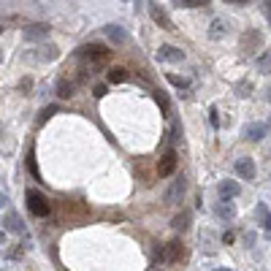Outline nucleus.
Wrapping results in <instances>:
<instances>
[{"label": "nucleus", "mask_w": 271, "mask_h": 271, "mask_svg": "<svg viewBox=\"0 0 271 271\" xmlns=\"http://www.w3.org/2000/svg\"><path fill=\"white\" fill-rule=\"evenodd\" d=\"M76 57H79V60H90V65H92V63H103V60L108 57V49H106V46H101V44H84V46L76 49Z\"/></svg>", "instance_id": "1"}, {"label": "nucleus", "mask_w": 271, "mask_h": 271, "mask_svg": "<svg viewBox=\"0 0 271 271\" xmlns=\"http://www.w3.org/2000/svg\"><path fill=\"white\" fill-rule=\"evenodd\" d=\"M27 209L36 217H49V201H46L38 190H27Z\"/></svg>", "instance_id": "2"}, {"label": "nucleus", "mask_w": 271, "mask_h": 271, "mask_svg": "<svg viewBox=\"0 0 271 271\" xmlns=\"http://www.w3.org/2000/svg\"><path fill=\"white\" fill-rule=\"evenodd\" d=\"M33 60H38V63H52V60H57L60 57V49H57L54 44H41L38 49L30 52Z\"/></svg>", "instance_id": "3"}, {"label": "nucleus", "mask_w": 271, "mask_h": 271, "mask_svg": "<svg viewBox=\"0 0 271 271\" xmlns=\"http://www.w3.org/2000/svg\"><path fill=\"white\" fill-rule=\"evenodd\" d=\"M179 255H182V244H179V241H168L158 253V263H177Z\"/></svg>", "instance_id": "4"}, {"label": "nucleus", "mask_w": 271, "mask_h": 271, "mask_svg": "<svg viewBox=\"0 0 271 271\" xmlns=\"http://www.w3.org/2000/svg\"><path fill=\"white\" fill-rule=\"evenodd\" d=\"M236 174H239L241 179H247V182H253L255 177H258V168H255V160L253 158H241V160H236Z\"/></svg>", "instance_id": "5"}, {"label": "nucleus", "mask_w": 271, "mask_h": 271, "mask_svg": "<svg viewBox=\"0 0 271 271\" xmlns=\"http://www.w3.org/2000/svg\"><path fill=\"white\" fill-rule=\"evenodd\" d=\"M49 33H52V27L46 25V22H36V25H27L22 36H25L27 41H44Z\"/></svg>", "instance_id": "6"}, {"label": "nucleus", "mask_w": 271, "mask_h": 271, "mask_svg": "<svg viewBox=\"0 0 271 271\" xmlns=\"http://www.w3.org/2000/svg\"><path fill=\"white\" fill-rule=\"evenodd\" d=\"M217 193H220V201H234V198L241 193V187H239V182H234V179H222V182L217 184Z\"/></svg>", "instance_id": "7"}, {"label": "nucleus", "mask_w": 271, "mask_h": 271, "mask_svg": "<svg viewBox=\"0 0 271 271\" xmlns=\"http://www.w3.org/2000/svg\"><path fill=\"white\" fill-rule=\"evenodd\" d=\"M174 168H177V152L168 149L163 158L158 160V177H171V174H174Z\"/></svg>", "instance_id": "8"}, {"label": "nucleus", "mask_w": 271, "mask_h": 271, "mask_svg": "<svg viewBox=\"0 0 271 271\" xmlns=\"http://www.w3.org/2000/svg\"><path fill=\"white\" fill-rule=\"evenodd\" d=\"M158 60H163V63H182V60H184V52L179 49V46L165 44V46H160V49H158Z\"/></svg>", "instance_id": "9"}, {"label": "nucleus", "mask_w": 271, "mask_h": 271, "mask_svg": "<svg viewBox=\"0 0 271 271\" xmlns=\"http://www.w3.org/2000/svg\"><path fill=\"white\" fill-rule=\"evenodd\" d=\"M266 133H269V125H266V122H253V125L244 127V139L247 141H260Z\"/></svg>", "instance_id": "10"}, {"label": "nucleus", "mask_w": 271, "mask_h": 271, "mask_svg": "<svg viewBox=\"0 0 271 271\" xmlns=\"http://www.w3.org/2000/svg\"><path fill=\"white\" fill-rule=\"evenodd\" d=\"M184 187H187V182H184L182 177L179 179H174V184H171V190L165 193V203H177L179 198L184 196Z\"/></svg>", "instance_id": "11"}, {"label": "nucleus", "mask_w": 271, "mask_h": 271, "mask_svg": "<svg viewBox=\"0 0 271 271\" xmlns=\"http://www.w3.org/2000/svg\"><path fill=\"white\" fill-rule=\"evenodd\" d=\"M215 212H217V217H220L222 222H231V220L236 217V206H234V201H220Z\"/></svg>", "instance_id": "12"}, {"label": "nucleus", "mask_w": 271, "mask_h": 271, "mask_svg": "<svg viewBox=\"0 0 271 271\" xmlns=\"http://www.w3.org/2000/svg\"><path fill=\"white\" fill-rule=\"evenodd\" d=\"M54 92L60 95V98H71V95L76 92V82H71V79H65V76H60L54 84Z\"/></svg>", "instance_id": "13"}, {"label": "nucleus", "mask_w": 271, "mask_h": 271, "mask_svg": "<svg viewBox=\"0 0 271 271\" xmlns=\"http://www.w3.org/2000/svg\"><path fill=\"white\" fill-rule=\"evenodd\" d=\"M103 33H106V38H108V41H114V44H125V41H127V33L122 30L120 25H108V27H103Z\"/></svg>", "instance_id": "14"}, {"label": "nucleus", "mask_w": 271, "mask_h": 271, "mask_svg": "<svg viewBox=\"0 0 271 271\" xmlns=\"http://www.w3.org/2000/svg\"><path fill=\"white\" fill-rule=\"evenodd\" d=\"M149 14H152V19L158 22L160 27H165V30H171V22H168V17H165V11L158 6V3H149Z\"/></svg>", "instance_id": "15"}, {"label": "nucleus", "mask_w": 271, "mask_h": 271, "mask_svg": "<svg viewBox=\"0 0 271 271\" xmlns=\"http://www.w3.org/2000/svg\"><path fill=\"white\" fill-rule=\"evenodd\" d=\"M3 222H6V228L11 231V234L25 236V225H22V217H19V215H14V212H11V215H6V220H3Z\"/></svg>", "instance_id": "16"}, {"label": "nucleus", "mask_w": 271, "mask_h": 271, "mask_svg": "<svg viewBox=\"0 0 271 271\" xmlns=\"http://www.w3.org/2000/svg\"><path fill=\"white\" fill-rule=\"evenodd\" d=\"M108 84H122V82H127V71L125 68H120V65H114V68H108Z\"/></svg>", "instance_id": "17"}, {"label": "nucleus", "mask_w": 271, "mask_h": 271, "mask_svg": "<svg viewBox=\"0 0 271 271\" xmlns=\"http://www.w3.org/2000/svg\"><path fill=\"white\" fill-rule=\"evenodd\" d=\"M225 36V22L222 19H212V27H209V38L212 41H217V38Z\"/></svg>", "instance_id": "18"}, {"label": "nucleus", "mask_w": 271, "mask_h": 271, "mask_svg": "<svg viewBox=\"0 0 271 271\" xmlns=\"http://www.w3.org/2000/svg\"><path fill=\"white\" fill-rule=\"evenodd\" d=\"M187 225H190V215H187V212H182V215H177L174 220H171V228H174V231H184Z\"/></svg>", "instance_id": "19"}, {"label": "nucleus", "mask_w": 271, "mask_h": 271, "mask_svg": "<svg viewBox=\"0 0 271 271\" xmlns=\"http://www.w3.org/2000/svg\"><path fill=\"white\" fill-rule=\"evenodd\" d=\"M174 6H179V8H203V6H209V0H177Z\"/></svg>", "instance_id": "20"}, {"label": "nucleus", "mask_w": 271, "mask_h": 271, "mask_svg": "<svg viewBox=\"0 0 271 271\" xmlns=\"http://www.w3.org/2000/svg\"><path fill=\"white\" fill-rule=\"evenodd\" d=\"M258 71L260 73H271V52H266V54L258 57Z\"/></svg>", "instance_id": "21"}, {"label": "nucleus", "mask_w": 271, "mask_h": 271, "mask_svg": "<svg viewBox=\"0 0 271 271\" xmlns=\"http://www.w3.org/2000/svg\"><path fill=\"white\" fill-rule=\"evenodd\" d=\"M168 82L174 84V87H179V90H187L190 87L187 79H182V76H174V73H168Z\"/></svg>", "instance_id": "22"}, {"label": "nucleus", "mask_w": 271, "mask_h": 271, "mask_svg": "<svg viewBox=\"0 0 271 271\" xmlns=\"http://www.w3.org/2000/svg\"><path fill=\"white\" fill-rule=\"evenodd\" d=\"M209 122H212V127H220V111H217V106L209 108Z\"/></svg>", "instance_id": "23"}, {"label": "nucleus", "mask_w": 271, "mask_h": 271, "mask_svg": "<svg viewBox=\"0 0 271 271\" xmlns=\"http://www.w3.org/2000/svg\"><path fill=\"white\" fill-rule=\"evenodd\" d=\"M260 228H263V236H266V239H271V212H269V217L260 222Z\"/></svg>", "instance_id": "24"}, {"label": "nucleus", "mask_w": 271, "mask_h": 271, "mask_svg": "<svg viewBox=\"0 0 271 271\" xmlns=\"http://www.w3.org/2000/svg\"><path fill=\"white\" fill-rule=\"evenodd\" d=\"M155 98H158V103H160V106H163V111H168V101H165V95L160 92V90H158V92H155Z\"/></svg>", "instance_id": "25"}, {"label": "nucleus", "mask_w": 271, "mask_h": 271, "mask_svg": "<svg viewBox=\"0 0 271 271\" xmlns=\"http://www.w3.org/2000/svg\"><path fill=\"white\" fill-rule=\"evenodd\" d=\"M234 239H236L234 231H225V234H222V244H234Z\"/></svg>", "instance_id": "26"}, {"label": "nucleus", "mask_w": 271, "mask_h": 271, "mask_svg": "<svg viewBox=\"0 0 271 271\" xmlns=\"http://www.w3.org/2000/svg\"><path fill=\"white\" fill-rule=\"evenodd\" d=\"M54 111H57V108H54V106L44 108V111H41V117H38V122H44V120H46V117H52V114H54Z\"/></svg>", "instance_id": "27"}, {"label": "nucleus", "mask_w": 271, "mask_h": 271, "mask_svg": "<svg viewBox=\"0 0 271 271\" xmlns=\"http://www.w3.org/2000/svg\"><path fill=\"white\" fill-rule=\"evenodd\" d=\"M263 14H266V19H269V25H271V0L263 3Z\"/></svg>", "instance_id": "28"}, {"label": "nucleus", "mask_w": 271, "mask_h": 271, "mask_svg": "<svg viewBox=\"0 0 271 271\" xmlns=\"http://www.w3.org/2000/svg\"><path fill=\"white\" fill-rule=\"evenodd\" d=\"M239 95H241V98H247V95H250V84H239Z\"/></svg>", "instance_id": "29"}, {"label": "nucleus", "mask_w": 271, "mask_h": 271, "mask_svg": "<svg viewBox=\"0 0 271 271\" xmlns=\"http://www.w3.org/2000/svg\"><path fill=\"white\" fill-rule=\"evenodd\" d=\"M244 241H247V247H253L255 244V234H244Z\"/></svg>", "instance_id": "30"}, {"label": "nucleus", "mask_w": 271, "mask_h": 271, "mask_svg": "<svg viewBox=\"0 0 271 271\" xmlns=\"http://www.w3.org/2000/svg\"><path fill=\"white\" fill-rule=\"evenodd\" d=\"M106 95V87H95V98H103Z\"/></svg>", "instance_id": "31"}, {"label": "nucleus", "mask_w": 271, "mask_h": 271, "mask_svg": "<svg viewBox=\"0 0 271 271\" xmlns=\"http://www.w3.org/2000/svg\"><path fill=\"white\" fill-rule=\"evenodd\" d=\"M266 101H269V103H271V87H269V90H266Z\"/></svg>", "instance_id": "32"}, {"label": "nucleus", "mask_w": 271, "mask_h": 271, "mask_svg": "<svg viewBox=\"0 0 271 271\" xmlns=\"http://www.w3.org/2000/svg\"><path fill=\"white\" fill-rule=\"evenodd\" d=\"M220 271H228V269H220Z\"/></svg>", "instance_id": "33"}]
</instances>
